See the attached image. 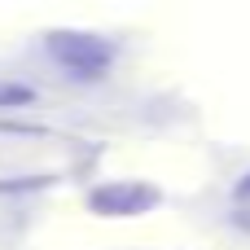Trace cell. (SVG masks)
<instances>
[{
    "instance_id": "cell-1",
    "label": "cell",
    "mask_w": 250,
    "mask_h": 250,
    "mask_svg": "<svg viewBox=\"0 0 250 250\" xmlns=\"http://www.w3.org/2000/svg\"><path fill=\"white\" fill-rule=\"evenodd\" d=\"M48 57L75 79H101L114 62V44L101 35H88V31H53Z\"/></svg>"
},
{
    "instance_id": "cell-2",
    "label": "cell",
    "mask_w": 250,
    "mask_h": 250,
    "mask_svg": "<svg viewBox=\"0 0 250 250\" xmlns=\"http://www.w3.org/2000/svg\"><path fill=\"white\" fill-rule=\"evenodd\" d=\"M158 202V189L154 185H141V180H123V185H105L88 198V207L97 215H145L149 207Z\"/></svg>"
}]
</instances>
